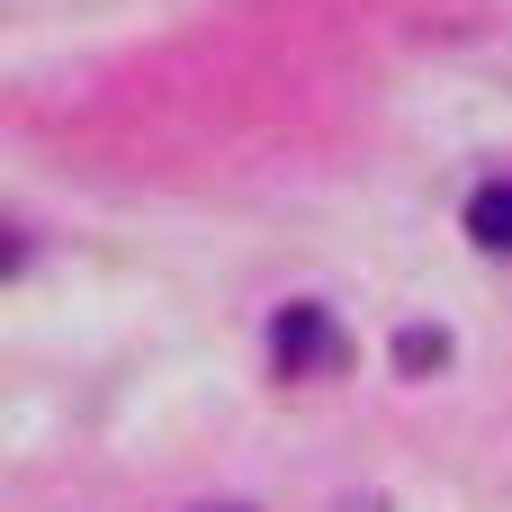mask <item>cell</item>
I'll return each instance as SVG.
<instances>
[{
	"label": "cell",
	"instance_id": "obj_1",
	"mask_svg": "<svg viewBox=\"0 0 512 512\" xmlns=\"http://www.w3.org/2000/svg\"><path fill=\"white\" fill-rule=\"evenodd\" d=\"M270 360H279L288 378H306V369H333V360H342V342H333V315H324V306H279V324H270Z\"/></svg>",
	"mask_w": 512,
	"mask_h": 512
},
{
	"label": "cell",
	"instance_id": "obj_2",
	"mask_svg": "<svg viewBox=\"0 0 512 512\" xmlns=\"http://www.w3.org/2000/svg\"><path fill=\"white\" fill-rule=\"evenodd\" d=\"M468 234H477L486 252H512V180H486V189L468 198Z\"/></svg>",
	"mask_w": 512,
	"mask_h": 512
},
{
	"label": "cell",
	"instance_id": "obj_3",
	"mask_svg": "<svg viewBox=\"0 0 512 512\" xmlns=\"http://www.w3.org/2000/svg\"><path fill=\"white\" fill-rule=\"evenodd\" d=\"M396 360H405V369H441V360H450V333H423V324H405V333H396Z\"/></svg>",
	"mask_w": 512,
	"mask_h": 512
},
{
	"label": "cell",
	"instance_id": "obj_4",
	"mask_svg": "<svg viewBox=\"0 0 512 512\" xmlns=\"http://www.w3.org/2000/svg\"><path fill=\"white\" fill-rule=\"evenodd\" d=\"M342 512H387V504H378V495H360V504H342Z\"/></svg>",
	"mask_w": 512,
	"mask_h": 512
},
{
	"label": "cell",
	"instance_id": "obj_5",
	"mask_svg": "<svg viewBox=\"0 0 512 512\" xmlns=\"http://www.w3.org/2000/svg\"><path fill=\"white\" fill-rule=\"evenodd\" d=\"M225 512H243V504H225Z\"/></svg>",
	"mask_w": 512,
	"mask_h": 512
}]
</instances>
